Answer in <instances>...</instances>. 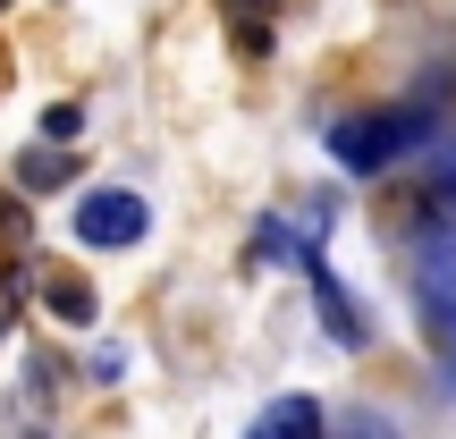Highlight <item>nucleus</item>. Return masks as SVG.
<instances>
[{
    "label": "nucleus",
    "mask_w": 456,
    "mask_h": 439,
    "mask_svg": "<svg viewBox=\"0 0 456 439\" xmlns=\"http://www.w3.org/2000/svg\"><path fill=\"white\" fill-rule=\"evenodd\" d=\"M77 127H85V110H77V102H51V110H43V135H60V144H68Z\"/></svg>",
    "instance_id": "obj_9"
},
{
    "label": "nucleus",
    "mask_w": 456,
    "mask_h": 439,
    "mask_svg": "<svg viewBox=\"0 0 456 439\" xmlns=\"http://www.w3.org/2000/svg\"><path fill=\"white\" fill-rule=\"evenodd\" d=\"M423 195H431V212H456V144H440V152H431Z\"/></svg>",
    "instance_id": "obj_8"
},
{
    "label": "nucleus",
    "mask_w": 456,
    "mask_h": 439,
    "mask_svg": "<svg viewBox=\"0 0 456 439\" xmlns=\"http://www.w3.org/2000/svg\"><path fill=\"white\" fill-rule=\"evenodd\" d=\"M77 178V169L60 161V152H26V161H17V186H26V195H51V186H68Z\"/></svg>",
    "instance_id": "obj_7"
},
{
    "label": "nucleus",
    "mask_w": 456,
    "mask_h": 439,
    "mask_svg": "<svg viewBox=\"0 0 456 439\" xmlns=\"http://www.w3.org/2000/svg\"><path fill=\"white\" fill-rule=\"evenodd\" d=\"M43 296H51V305H60V321H77V329L94 321V288H85V279H68V271H51V279H43Z\"/></svg>",
    "instance_id": "obj_6"
},
{
    "label": "nucleus",
    "mask_w": 456,
    "mask_h": 439,
    "mask_svg": "<svg viewBox=\"0 0 456 439\" xmlns=\"http://www.w3.org/2000/svg\"><path fill=\"white\" fill-rule=\"evenodd\" d=\"M0 9H9V0H0Z\"/></svg>",
    "instance_id": "obj_11"
},
{
    "label": "nucleus",
    "mask_w": 456,
    "mask_h": 439,
    "mask_svg": "<svg viewBox=\"0 0 456 439\" xmlns=\"http://www.w3.org/2000/svg\"><path fill=\"white\" fill-rule=\"evenodd\" d=\"M220 9H228V26H237V43L262 60V51H271V0H220Z\"/></svg>",
    "instance_id": "obj_5"
},
{
    "label": "nucleus",
    "mask_w": 456,
    "mask_h": 439,
    "mask_svg": "<svg viewBox=\"0 0 456 439\" xmlns=\"http://www.w3.org/2000/svg\"><path fill=\"white\" fill-rule=\"evenodd\" d=\"M414 305H423L431 346H440L448 372H456V228H448V237H431L423 254H414Z\"/></svg>",
    "instance_id": "obj_2"
},
{
    "label": "nucleus",
    "mask_w": 456,
    "mask_h": 439,
    "mask_svg": "<svg viewBox=\"0 0 456 439\" xmlns=\"http://www.w3.org/2000/svg\"><path fill=\"white\" fill-rule=\"evenodd\" d=\"M423 135H431V110H372V118H338V127H330V152H338V169H355V178H380V169L406 161Z\"/></svg>",
    "instance_id": "obj_1"
},
{
    "label": "nucleus",
    "mask_w": 456,
    "mask_h": 439,
    "mask_svg": "<svg viewBox=\"0 0 456 439\" xmlns=\"http://www.w3.org/2000/svg\"><path fill=\"white\" fill-rule=\"evenodd\" d=\"M346 439H397L389 423H372V414H355V431H346Z\"/></svg>",
    "instance_id": "obj_10"
},
{
    "label": "nucleus",
    "mask_w": 456,
    "mask_h": 439,
    "mask_svg": "<svg viewBox=\"0 0 456 439\" xmlns=\"http://www.w3.org/2000/svg\"><path fill=\"white\" fill-rule=\"evenodd\" d=\"M144 195H127V186H94V195L77 203V245H94V254H118V245H144Z\"/></svg>",
    "instance_id": "obj_3"
},
{
    "label": "nucleus",
    "mask_w": 456,
    "mask_h": 439,
    "mask_svg": "<svg viewBox=\"0 0 456 439\" xmlns=\"http://www.w3.org/2000/svg\"><path fill=\"white\" fill-rule=\"evenodd\" d=\"M245 439H330V423H322L313 397H271V406L245 423Z\"/></svg>",
    "instance_id": "obj_4"
}]
</instances>
